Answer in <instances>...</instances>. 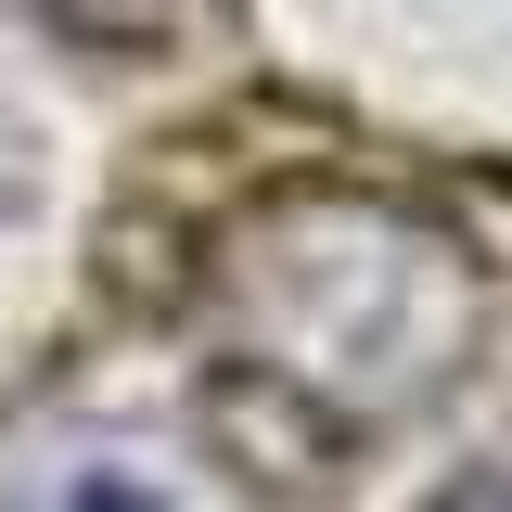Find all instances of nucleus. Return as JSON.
<instances>
[{"label":"nucleus","instance_id":"nucleus-1","mask_svg":"<svg viewBox=\"0 0 512 512\" xmlns=\"http://www.w3.org/2000/svg\"><path fill=\"white\" fill-rule=\"evenodd\" d=\"M26 512H205V500H192L180 474H154L141 448H90V461H64Z\"/></svg>","mask_w":512,"mask_h":512}]
</instances>
